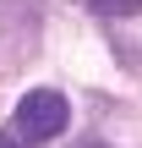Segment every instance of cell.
Masks as SVG:
<instances>
[{
	"mask_svg": "<svg viewBox=\"0 0 142 148\" xmlns=\"http://www.w3.org/2000/svg\"><path fill=\"white\" fill-rule=\"evenodd\" d=\"M66 126H71V104H66V93H55V88L22 93V104L11 110V137H16L22 148L49 143V137H60Z\"/></svg>",
	"mask_w": 142,
	"mask_h": 148,
	"instance_id": "6da1fadb",
	"label": "cell"
},
{
	"mask_svg": "<svg viewBox=\"0 0 142 148\" xmlns=\"http://www.w3.org/2000/svg\"><path fill=\"white\" fill-rule=\"evenodd\" d=\"M99 16H137L142 11V0H88Z\"/></svg>",
	"mask_w": 142,
	"mask_h": 148,
	"instance_id": "7a4b0ae2",
	"label": "cell"
},
{
	"mask_svg": "<svg viewBox=\"0 0 142 148\" xmlns=\"http://www.w3.org/2000/svg\"><path fill=\"white\" fill-rule=\"evenodd\" d=\"M0 148H22V143H16V137H11V132H5V137H0Z\"/></svg>",
	"mask_w": 142,
	"mask_h": 148,
	"instance_id": "3957f363",
	"label": "cell"
},
{
	"mask_svg": "<svg viewBox=\"0 0 142 148\" xmlns=\"http://www.w3.org/2000/svg\"><path fill=\"white\" fill-rule=\"evenodd\" d=\"M93 148H109V143H93Z\"/></svg>",
	"mask_w": 142,
	"mask_h": 148,
	"instance_id": "277c9868",
	"label": "cell"
}]
</instances>
